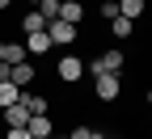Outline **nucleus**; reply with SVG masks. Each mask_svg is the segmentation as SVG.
<instances>
[{"label": "nucleus", "mask_w": 152, "mask_h": 139, "mask_svg": "<svg viewBox=\"0 0 152 139\" xmlns=\"http://www.w3.org/2000/svg\"><path fill=\"white\" fill-rule=\"evenodd\" d=\"M55 76H59L64 84H76V80L85 76V59H80V55H64L59 63H55Z\"/></svg>", "instance_id": "nucleus-3"}, {"label": "nucleus", "mask_w": 152, "mask_h": 139, "mask_svg": "<svg viewBox=\"0 0 152 139\" xmlns=\"http://www.w3.org/2000/svg\"><path fill=\"white\" fill-rule=\"evenodd\" d=\"M68 139H93V127H72Z\"/></svg>", "instance_id": "nucleus-16"}, {"label": "nucleus", "mask_w": 152, "mask_h": 139, "mask_svg": "<svg viewBox=\"0 0 152 139\" xmlns=\"http://www.w3.org/2000/svg\"><path fill=\"white\" fill-rule=\"evenodd\" d=\"M30 122V110L17 101V106H4V127H26Z\"/></svg>", "instance_id": "nucleus-9"}, {"label": "nucleus", "mask_w": 152, "mask_h": 139, "mask_svg": "<svg viewBox=\"0 0 152 139\" xmlns=\"http://www.w3.org/2000/svg\"><path fill=\"white\" fill-rule=\"evenodd\" d=\"M13 4H17V0H0V13H9V9H13Z\"/></svg>", "instance_id": "nucleus-18"}, {"label": "nucleus", "mask_w": 152, "mask_h": 139, "mask_svg": "<svg viewBox=\"0 0 152 139\" xmlns=\"http://www.w3.org/2000/svg\"><path fill=\"white\" fill-rule=\"evenodd\" d=\"M34 76H38V68L30 63V59H21V63H13V68H9V84L30 89V84H34Z\"/></svg>", "instance_id": "nucleus-5"}, {"label": "nucleus", "mask_w": 152, "mask_h": 139, "mask_svg": "<svg viewBox=\"0 0 152 139\" xmlns=\"http://www.w3.org/2000/svg\"><path fill=\"white\" fill-rule=\"evenodd\" d=\"M118 93H123V80L114 72H102V76H93V97H97V101H118Z\"/></svg>", "instance_id": "nucleus-2"}, {"label": "nucleus", "mask_w": 152, "mask_h": 139, "mask_svg": "<svg viewBox=\"0 0 152 139\" xmlns=\"http://www.w3.org/2000/svg\"><path fill=\"white\" fill-rule=\"evenodd\" d=\"M123 63H127V55H123L118 47H110V51H102L97 59H93V63H85V72H93V76H102V72H114V76H118V72H123Z\"/></svg>", "instance_id": "nucleus-1"}, {"label": "nucleus", "mask_w": 152, "mask_h": 139, "mask_svg": "<svg viewBox=\"0 0 152 139\" xmlns=\"http://www.w3.org/2000/svg\"><path fill=\"white\" fill-rule=\"evenodd\" d=\"M26 4H38V0H26Z\"/></svg>", "instance_id": "nucleus-21"}, {"label": "nucleus", "mask_w": 152, "mask_h": 139, "mask_svg": "<svg viewBox=\"0 0 152 139\" xmlns=\"http://www.w3.org/2000/svg\"><path fill=\"white\" fill-rule=\"evenodd\" d=\"M102 17H106V21H114V17H118V0H106V4H102Z\"/></svg>", "instance_id": "nucleus-15"}, {"label": "nucleus", "mask_w": 152, "mask_h": 139, "mask_svg": "<svg viewBox=\"0 0 152 139\" xmlns=\"http://www.w3.org/2000/svg\"><path fill=\"white\" fill-rule=\"evenodd\" d=\"M34 9L42 13V21H55V17H59V0H38Z\"/></svg>", "instance_id": "nucleus-12"}, {"label": "nucleus", "mask_w": 152, "mask_h": 139, "mask_svg": "<svg viewBox=\"0 0 152 139\" xmlns=\"http://www.w3.org/2000/svg\"><path fill=\"white\" fill-rule=\"evenodd\" d=\"M93 139H110V135H102V131H93Z\"/></svg>", "instance_id": "nucleus-19"}, {"label": "nucleus", "mask_w": 152, "mask_h": 139, "mask_svg": "<svg viewBox=\"0 0 152 139\" xmlns=\"http://www.w3.org/2000/svg\"><path fill=\"white\" fill-rule=\"evenodd\" d=\"M59 21L80 25V21H85V4H80V0H59Z\"/></svg>", "instance_id": "nucleus-6"}, {"label": "nucleus", "mask_w": 152, "mask_h": 139, "mask_svg": "<svg viewBox=\"0 0 152 139\" xmlns=\"http://www.w3.org/2000/svg\"><path fill=\"white\" fill-rule=\"evenodd\" d=\"M118 17L140 21V17H144V0H118Z\"/></svg>", "instance_id": "nucleus-10"}, {"label": "nucleus", "mask_w": 152, "mask_h": 139, "mask_svg": "<svg viewBox=\"0 0 152 139\" xmlns=\"http://www.w3.org/2000/svg\"><path fill=\"white\" fill-rule=\"evenodd\" d=\"M38 30H47V21H42V13H38V9H30V13L21 17V34H38Z\"/></svg>", "instance_id": "nucleus-11"}, {"label": "nucleus", "mask_w": 152, "mask_h": 139, "mask_svg": "<svg viewBox=\"0 0 152 139\" xmlns=\"http://www.w3.org/2000/svg\"><path fill=\"white\" fill-rule=\"evenodd\" d=\"M47 38H51V47H72L76 42V25H68V21H47Z\"/></svg>", "instance_id": "nucleus-4"}, {"label": "nucleus", "mask_w": 152, "mask_h": 139, "mask_svg": "<svg viewBox=\"0 0 152 139\" xmlns=\"http://www.w3.org/2000/svg\"><path fill=\"white\" fill-rule=\"evenodd\" d=\"M110 30L118 34V38H131V34H135V21H127V17H114V21H110Z\"/></svg>", "instance_id": "nucleus-14"}, {"label": "nucleus", "mask_w": 152, "mask_h": 139, "mask_svg": "<svg viewBox=\"0 0 152 139\" xmlns=\"http://www.w3.org/2000/svg\"><path fill=\"white\" fill-rule=\"evenodd\" d=\"M21 47H26V55L34 59V55H47V51H51V38H47V30H38V34H26Z\"/></svg>", "instance_id": "nucleus-7"}, {"label": "nucleus", "mask_w": 152, "mask_h": 139, "mask_svg": "<svg viewBox=\"0 0 152 139\" xmlns=\"http://www.w3.org/2000/svg\"><path fill=\"white\" fill-rule=\"evenodd\" d=\"M17 101H21V106H26L30 114H47V106H51L42 93H30V89H21V97H17Z\"/></svg>", "instance_id": "nucleus-8"}, {"label": "nucleus", "mask_w": 152, "mask_h": 139, "mask_svg": "<svg viewBox=\"0 0 152 139\" xmlns=\"http://www.w3.org/2000/svg\"><path fill=\"white\" fill-rule=\"evenodd\" d=\"M51 139H68V135H51Z\"/></svg>", "instance_id": "nucleus-20"}, {"label": "nucleus", "mask_w": 152, "mask_h": 139, "mask_svg": "<svg viewBox=\"0 0 152 139\" xmlns=\"http://www.w3.org/2000/svg\"><path fill=\"white\" fill-rule=\"evenodd\" d=\"M17 97H21L17 84H0V110H4V106H17Z\"/></svg>", "instance_id": "nucleus-13"}, {"label": "nucleus", "mask_w": 152, "mask_h": 139, "mask_svg": "<svg viewBox=\"0 0 152 139\" xmlns=\"http://www.w3.org/2000/svg\"><path fill=\"white\" fill-rule=\"evenodd\" d=\"M4 139H30V135H26V127H9V131H4Z\"/></svg>", "instance_id": "nucleus-17"}]
</instances>
